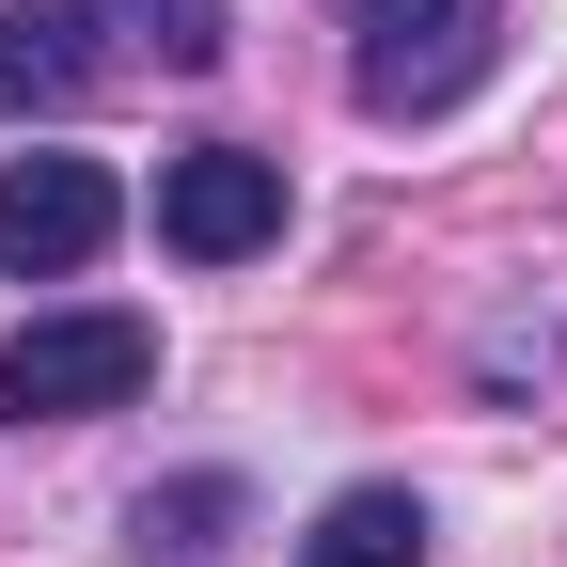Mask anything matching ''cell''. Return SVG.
I'll list each match as a JSON object with an SVG mask.
<instances>
[{"mask_svg": "<svg viewBox=\"0 0 567 567\" xmlns=\"http://www.w3.org/2000/svg\"><path fill=\"white\" fill-rule=\"evenodd\" d=\"M331 17H347V95L379 126H442L505 63V0H331Z\"/></svg>", "mask_w": 567, "mask_h": 567, "instance_id": "6da1fadb", "label": "cell"}, {"mask_svg": "<svg viewBox=\"0 0 567 567\" xmlns=\"http://www.w3.org/2000/svg\"><path fill=\"white\" fill-rule=\"evenodd\" d=\"M158 379V316H32L0 347V425H80V410H126Z\"/></svg>", "mask_w": 567, "mask_h": 567, "instance_id": "7a4b0ae2", "label": "cell"}, {"mask_svg": "<svg viewBox=\"0 0 567 567\" xmlns=\"http://www.w3.org/2000/svg\"><path fill=\"white\" fill-rule=\"evenodd\" d=\"M111 237H126V189H111V158H0V268H17V284L95 268Z\"/></svg>", "mask_w": 567, "mask_h": 567, "instance_id": "3957f363", "label": "cell"}, {"mask_svg": "<svg viewBox=\"0 0 567 567\" xmlns=\"http://www.w3.org/2000/svg\"><path fill=\"white\" fill-rule=\"evenodd\" d=\"M284 237V158H252V142H189V158H158V252L189 268H237Z\"/></svg>", "mask_w": 567, "mask_h": 567, "instance_id": "277c9868", "label": "cell"}, {"mask_svg": "<svg viewBox=\"0 0 567 567\" xmlns=\"http://www.w3.org/2000/svg\"><path fill=\"white\" fill-rule=\"evenodd\" d=\"M95 80H111V48H95L80 0H0V126L17 111H80Z\"/></svg>", "mask_w": 567, "mask_h": 567, "instance_id": "5b68a950", "label": "cell"}, {"mask_svg": "<svg viewBox=\"0 0 567 567\" xmlns=\"http://www.w3.org/2000/svg\"><path fill=\"white\" fill-rule=\"evenodd\" d=\"M300 567H425V505H410L394 473L331 488V505H316V536H300Z\"/></svg>", "mask_w": 567, "mask_h": 567, "instance_id": "8992f818", "label": "cell"}, {"mask_svg": "<svg viewBox=\"0 0 567 567\" xmlns=\"http://www.w3.org/2000/svg\"><path fill=\"white\" fill-rule=\"evenodd\" d=\"M221 520H237V473H174V488H142L126 551H142V567H205V551H221Z\"/></svg>", "mask_w": 567, "mask_h": 567, "instance_id": "52a82bcc", "label": "cell"}, {"mask_svg": "<svg viewBox=\"0 0 567 567\" xmlns=\"http://www.w3.org/2000/svg\"><path fill=\"white\" fill-rule=\"evenodd\" d=\"M111 17H126V48H142V63H174V80H205V63L237 48L221 0H111Z\"/></svg>", "mask_w": 567, "mask_h": 567, "instance_id": "ba28073f", "label": "cell"}]
</instances>
